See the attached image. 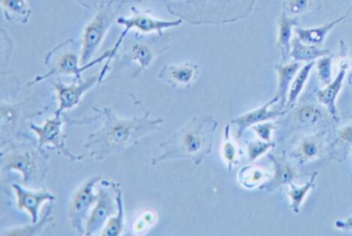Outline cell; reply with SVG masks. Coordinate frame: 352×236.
I'll return each mask as SVG.
<instances>
[{"label": "cell", "mask_w": 352, "mask_h": 236, "mask_svg": "<svg viewBox=\"0 0 352 236\" xmlns=\"http://www.w3.org/2000/svg\"><path fill=\"white\" fill-rule=\"evenodd\" d=\"M94 112L104 118L100 130L87 137L85 148L96 161H104L110 156L121 153L139 145L145 135L160 130L164 119L150 118V110H145L141 118L124 119L115 114L110 108H94Z\"/></svg>", "instance_id": "6da1fadb"}, {"label": "cell", "mask_w": 352, "mask_h": 236, "mask_svg": "<svg viewBox=\"0 0 352 236\" xmlns=\"http://www.w3.org/2000/svg\"><path fill=\"white\" fill-rule=\"evenodd\" d=\"M218 122L209 114L197 115L182 128L160 143L162 153L152 159V165L168 160L188 159L199 165L213 150Z\"/></svg>", "instance_id": "7a4b0ae2"}, {"label": "cell", "mask_w": 352, "mask_h": 236, "mask_svg": "<svg viewBox=\"0 0 352 236\" xmlns=\"http://www.w3.org/2000/svg\"><path fill=\"white\" fill-rule=\"evenodd\" d=\"M7 149L1 148V172H16L22 174V184L28 189L40 190L49 172L50 155L38 145H34L25 135L9 143Z\"/></svg>", "instance_id": "3957f363"}, {"label": "cell", "mask_w": 352, "mask_h": 236, "mask_svg": "<svg viewBox=\"0 0 352 236\" xmlns=\"http://www.w3.org/2000/svg\"><path fill=\"white\" fill-rule=\"evenodd\" d=\"M133 11L135 12L133 17H119L117 19L116 23L118 25L124 26L125 30L121 34V36H119L118 40H117L115 46L113 47L112 50L110 51V56H109L104 69H102V73H100V83H102V80L104 79L107 73H108L109 69H110L111 61L116 56L117 51L119 50L121 45L124 42L125 38H126L131 30L135 28L140 34L141 32L142 34L157 32L158 36H164L162 30H168V28L178 27V26L183 23L182 19L177 20V21H164V20H158L152 17V16L149 15V12H139L135 8H133Z\"/></svg>", "instance_id": "277c9868"}, {"label": "cell", "mask_w": 352, "mask_h": 236, "mask_svg": "<svg viewBox=\"0 0 352 236\" xmlns=\"http://www.w3.org/2000/svg\"><path fill=\"white\" fill-rule=\"evenodd\" d=\"M120 185L110 178H102L98 182V200L85 223L84 235L90 236L104 229L108 220L118 211L117 193Z\"/></svg>", "instance_id": "5b68a950"}, {"label": "cell", "mask_w": 352, "mask_h": 236, "mask_svg": "<svg viewBox=\"0 0 352 236\" xmlns=\"http://www.w3.org/2000/svg\"><path fill=\"white\" fill-rule=\"evenodd\" d=\"M135 40L129 42L123 47L122 59L127 62H137L139 67L135 71L133 79L139 77L140 73L150 67L154 59L164 54L170 49V43L164 36H156L152 38L140 36V32L135 34Z\"/></svg>", "instance_id": "8992f818"}, {"label": "cell", "mask_w": 352, "mask_h": 236, "mask_svg": "<svg viewBox=\"0 0 352 236\" xmlns=\"http://www.w3.org/2000/svg\"><path fill=\"white\" fill-rule=\"evenodd\" d=\"M117 10L113 9V3L102 5L96 17L86 26L82 36V52L80 62L82 67L88 64L96 51L100 48L104 36L114 22H116Z\"/></svg>", "instance_id": "52a82bcc"}, {"label": "cell", "mask_w": 352, "mask_h": 236, "mask_svg": "<svg viewBox=\"0 0 352 236\" xmlns=\"http://www.w3.org/2000/svg\"><path fill=\"white\" fill-rule=\"evenodd\" d=\"M102 176H94L86 180L72 195L69 205V220L72 227L78 233L84 235L85 223L98 200L96 185L102 180Z\"/></svg>", "instance_id": "ba28073f"}, {"label": "cell", "mask_w": 352, "mask_h": 236, "mask_svg": "<svg viewBox=\"0 0 352 236\" xmlns=\"http://www.w3.org/2000/svg\"><path fill=\"white\" fill-rule=\"evenodd\" d=\"M65 119L54 115L51 119H47L42 126L36 124L30 125V128L38 134V145L41 149L48 147L49 150H55L59 155L69 158L71 161H81L84 155H76L72 153L67 145V133L63 129Z\"/></svg>", "instance_id": "9c48e42d"}, {"label": "cell", "mask_w": 352, "mask_h": 236, "mask_svg": "<svg viewBox=\"0 0 352 236\" xmlns=\"http://www.w3.org/2000/svg\"><path fill=\"white\" fill-rule=\"evenodd\" d=\"M109 56H110V51L104 53L100 58L92 60L88 64L84 65V67H82L81 62H80V59L81 58H79V56L73 52L61 53L56 59L48 58L47 57L45 63L48 67L51 65L50 71L46 75H38L34 81L30 82L28 85H34V84L40 83V82L48 79L49 77H52V75L59 77L61 75H75L76 80H82V73L91 69L92 67L98 64V63H102L104 60H108Z\"/></svg>", "instance_id": "30bf717a"}, {"label": "cell", "mask_w": 352, "mask_h": 236, "mask_svg": "<svg viewBox=\"0 0 352 236\" xmlns=\"http://www.w3.org/2000/svg\"><path fill=\"white\" fill-rule=\"evenodd\" d=\"M55 91L57 92L58 108L55 115L63 116V113L71 110L81 102L86 92L89 91L96 84H100V75H92L86 80H76L71 85H65L60 80L58 83L53 82Z\"/></svg>", "instance_id": "8fae6325"}, {"label": "cell", "mask_w": 352, "mask_h": 236, "mask_svg": "<svg viewBox=\"0 0 352 236\" xmlns=\"http://www.w3.org/2000/svg\"><path fill=\"white\" fill-rule=\"evenodd\" d=\"M12 188L15 191L16 199H17V207L20 211H25L32 217V223L38 221L40 209L43 203L46 201H54L56 197L51 194L46 188L40 190H28L24 189L19 184L12 185Z\"/></svg>", "instance_id": "7c38bea8"}, {"label": "cell", "mask_w": 352, "mask_h": 236, "mask_svg": "<svg viewBox=\"0 0 352 236\" xmlns=\"http://www.w3.org/2000/svg\"><path fill=\"white\" fill-rule=\"evenodd\" d=\"M199 65L185 62L179 65H164L158 73V79L175 88L187 87L197 80Z\"/></svg>", "instance_id": "4fadbf2b"}, {"label": "cell", "mask_w": 352, "mask_h": 236, "mask_svg": "<svg viewBox=\"0 0 352 236\" xmlns=\"http://www.w3.org/2000/svg\"><path fill=\"white\" fill-rule=\"evenodd\" d=\"M279 102L277 97H274L271 102H267L263 104L261 108H256V110H251V112L246 113L243 116L232 120V124L236 125V139H240L243 133L246 131L249 127H252L253 125L258 124V123L267 122V121L275 120L279 117L283 116L284 114L289 110H269V108L273 104Z\"/></svg>", "instance_id": "5bb4252c"}, {"label": "cell", "mask_w": 352, "mask_h": 236, "mask_svg": "<svg viewBox=\"0 0 352 236\" xmlns=\"http://www.w3.org/2000/svg\"><path fill=\"white\" fill-rule=\"evenodd\" d=\"M347 69L348 63L346 61H342L340 63V71L336 79L333 80L331 83H329L324 89L316 91L317 100L327 108V112L336 122L339 120L338 119L337 108H336V99H337L338 95L341 91Z\"/></svg>", "instance_id": "9a60e30c"}, {"label": "cell", "mask_w": 352, "mask_h": 236, "mask_svg": "<svg viewBox=\"0 0 352 236\" xmlns=\"http://www.w3.org/2000/svg\"><path fill=\"white\" fill-rule=\"evenodd\" d=\"M269 158L273 162L274 174L270 180L265 182L261 187L263 190L274 192V191L279 190V189L284 188V187L289 186L292 180L300 176H298L294 167L284 160L274 157L271 154H269Z\"/></svg>", "instance_id": "2e32d148"}, {"label": "cell", "mask_w": 352, "mask_h": 236, "mask_svg": "<svg viewBox=\"0 0 352 236\" xmlns=\"http://www.w3.org/2000/svg\"><path fill=\"white\" fill-rule=\"evenodd\" d=\"M277 71L279 83H278V91L276 93V97L279 99L280 106L278 110H283L285 108L286 102H287V92H289L290 86L292 81L296 78V73L300 71V62L289 63V64H278L275 67ZM286 110V108H285Z\"/></svg>", "instance_id": "e0dca14e"}, {"label": "cell", "mask_w": 352, "mask_h": 236, "mask_svg": "<svg viewBox=\"0 0 352 236\" xmlns=\"http://www.w3.org/2000/svg\"><path fill=\"white\" fill-rule=\"evenodd\" d=\"M349 12L345 14L343 17L335 20V21L325 23L324 25L320 27L310 28V30H302V28H296V36L302 40L304 44L311 45V46H318L321 45L324 40L325 36L329 34V32L335 27L340 22L344 21L347 18Z\"/></svg>", "instance_id": "ac0fdd59"}, {"label": "cell", "mask_w": 352, "mask_h": 236, "mask_svg": "<svg viewBox=\"0 0 352 236\" xmlns=\"http://www.w3.org/2000/svg\"><path fill=\"white\" fill-rule=\"evenodd\" d=\"M296 25V19L287 17L285 14L280 17L277 46L281 52L282 62L285 63L292 51V30Z\"/></svg>", "instance_id": "d6986e66"}, {"label": "cell", "mask_w": 352, "mask_h": 236, "mask_svg": "<svg viewBox=\"0 0 352 236\" xmlns=\"http://www.w3.org/2000/svg\"><path fill=\"white\" fill-rule=\"evenodd\" d=\"M331 54L329 50H323L319 49L316 46H311V45H306L296 36L292 40V51H290L289 57H292L294 61L302 62V61L314 60L316 58H321V57L327 56Z\"/></svg>", "instance_id": "ffe728a7"}, {"label": "cell", "mask_w": 352, "mask_h": 236, "mask_svg": "<svg viewBox=\"0 0 352 236\" xmlns=\"http://www.w3.org/2000/svg\"><path fill=\"white\" fill-rule=\"evenodd\" d=\"M322 139L319 135L307 137L302 139L294 151L296 159L300 163L312 161L318 158L322 151Z\"/></svg>", "instance_id": "44dd1931"}, {"label": "cell", "mask_w": 352, "mask_h": 236, "mask_svg": "<svg viewBox=\"0 0 352 236\" xmlns=\"http://www.w3.org/2000/svg\"><path fill=\"white\" fill-rule=\"evenodd\" d=\"M3 12L8 21L26 24L30 21L32 10L26 0H1Z\"/></svg>", "instance_id": "7402d4cb"}, {"label": "cell", "mask_w": 352, "mask_h": 236, "mask_svg": "<svg viewBox=\"0 0 352 236\" xmlns=\"http://www.w3.org/2000/svg\"><path fill=\"white\" fill-rule=\"evenodd\" d=\"M271 174L256 167V166L247 165L241 168L238 174V180L241 186L246 189L261 188L267 180L271 178Z\"/></svg>", "instance_id": "603a6c76"}, {"label": "cell", "mask_w": 352, "mask_h": 236, "mask_svg": "<svg viewBox=\"0 0 352 236\" xmlns=\"http://www.w3.org/2000/svg\"><path fill=\"white\" fill-rule=\"evenodd\" d=\"M53 204L52 201H49V204L45 209L44 215L41 220H38L34 225L22 226V227L12 228V229L3 231V236H32L42 233L44 228L53 221L52 217Z\"/></svg>", "instance_id": "cb8c5ba5"}, {"label": "cell", "mask_w": 352, "mask_h": 236, "mask_svg": "<svg viewBox=\"0 0 352 236\" xmlns=\"http://www.w3.org/2000/svg\"><path fill=\"white\" fill-rule=\"evenodd\" d=\"M325 112L315 104H302L294 110V119L302 127H314L324 119Z\"/></svg>", "instance_id": "d4e9b609"}, {"label": "cell", "mask_w": 352, "mask_h": 236, "mask_svg": "<svg viewBox=\"0 0 352 236\" xmlns=\"http://www.w3.org/2000/svg\"><path fill=\"white\" fill-rule=\"evenodd\" d=\"M316 64L314 61H310L308 64L302 67L296 73V78L292 81V86H290L289 92H288L287 102H286L285 108L286 110H292L296 104V99H298L300 94L302 93V89H304L305 84H306L307 80H308L309 75H310L311 71H312L313 67Z\"/></svg>", "instance_id": "484cf974"}, {"label": "cell", "mask_w": 352, "mask_h": 236, "mask_svg": "<svg viewBox=\"0 0 352 236\" xmlns=\"http://www.w3.org/2000/svg\"><path fill=\"white\" fill-rule=\"evenodd\" d=\"M317 176H318V172H313V174H311L310 180L300 187L296 186L294 182L289 185L290 189L288 191V196L290 199V209H292L294 213H300V206H302L307 194L314 188L315 180H316Z\"/></svg>", "instance_id": "4316f807"}, {"label": "cell", "mask_w": 352, "mask_h": 236, "mask_svg": "<svg viewBox=\"0 0 352 236\" xmlns=\"http://www.w3.org/2000/svg\"><path fill=\"white\" fill-rule=\"evenodd\" d=\"M117 200H118V211L116 215L111 217L104 225L100 235L102 236H118L121 235L124 228V204H123L122 189L119 187L117 193Z\"/></svg>", "instance_id": "83f0119b"}, {"label": "cell", "mask_w": 352, "mask_h": 236, "mask_svg": "<svg viewBox=\"0 0 352 236\" xmlns=\"http://www.w3.org/2000/svg\"><path fill=\"white\" fill-rule=\"evenodd\" d=\"M350 147H352V124L340 131L331 145V155H340L344 160Z\"/></svg>", "instance_id": "f1b7e54d"}, {"label": "cell", "mask_w": 352, "mask_h": 236, "mask_svg": "<svg viewBox=\"0 0 352 236\" xmlns=\"http://www.w3.org/2000/svg\"><path fill=\"white\" fill-rule=\"evenodd\" d=\"M239 156H240V153H239L238 149H236L234 141H232V137H230V126L226 125L224 143L222 145V157H223L224 161L226 162L228 172H232L234 166L239 163Z\"/></svg>", "instance_id": "f546056e"}, {"label": "cell", "mask_w": 352, "mask_h": 236, "mask_svg": "<svg viewBox=\"0 0 352 236\" xmlns=\"http://www.w3.org/2000/svg\"><path fill=\"white\" fill-rule=\"evenodd\" d=\"M157 221V215L155 211L151 209L144 211L143 213H140L131 224V232L133 234H143L150 229L154 224Z\"/></svg>", "instance_id": "4dcf8cb0"}, {"label": "cell", "mask_w": 352, "mask_h": 236, "mask_svg": "<svg viewBox=\"0 0 352 236\" xmlns=\"http://www.w3.org/2000/svg\"><path fill=\"white\" fill-rule=\"evenodd\" d=\"M333 55H327V56L321 57L317 64V75H318L319 81L323 85H329L333 81V75H331V63H333Z\"/></svg>", "instance_id": "1f68e13d"}, {"label": "cell", "mask_w": 352, "mask_h": 236, "mask_svg": "<svg viewBox=\"0 0 352 236\" xmlns=\"http://www.w3.org/2000/svg\"><path fill=\"white\" fill-rule=\"evenodd\" d=\"M275 145V143L265 141H254L249 143L247 147V156H248L249 161L253 162L258 159L261 156L265 155L270 149Z\"/></svg>", "instance_id": "d6a6232c"}, {"label": "cell", "mask_w": 352, "mask_h": 236, "mask_svg": "<svg viewBox=\"0 0 352 236\" xmlns=\"http://www.w3.org/2000/svg\"><path fill=\"white\" fill-rule=\"evenodd\" d=\"M275 123L270 122V121L265 123H258V124L252 126V130L256 133L257 137L265 141H271V134L275 130Z\"/></svg>", "instance_id": "836d02e7"}, {"label": "cell", "mask_w": 352, "mask_h": 236, "mask_svg": "<svg viewBox=\"0 0 352 236\" xmlns=\"http://www.w3.org/2000/svg\"><path fill=\"white\" fill-rule=\"evenodd\" d=\"M311 0H289L288 3V9L294 15H298L302 12L308 10L310 7Z\"/></svg>", "instance_id": "e575fe53"}, {"label": "cell", "mask_w": 352, "mask_h": 236, "mask_svg": "<svg viewBox=\"0 0 352 236\" xmlns=\"http://www.w3.org/2000/svg\"><path fill=\"white\" fill-rule=\"evenodd\" d=\"M335 226L339 229L352 230V217L345 220H338Z\"/></svg>", "instance_id": "d590c367"}, {"label": "cell", "mask_w": 352, "mask_h": 236, "mask_svg": "<svg viewBox=\"0 0 352 236\" xmlns=\"http://www.w3.org/2000/svg\"><path fill=\"white\" fill-rule=\"evenodd\" d=\"M349 84H350V86H351V87H352V71H351V73H350Z\"/></svg>", "instance_id": "8d00e7d4"}]
</instances>
